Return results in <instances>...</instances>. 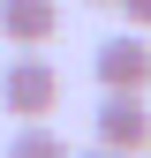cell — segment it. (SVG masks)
<instances>
[{"label":"cell","instance_id":"6da1fadb","mask_svg":"<svg viewBox=\"0 0 151 158\" xmlns=\"http://www.w3.org/2000/svg\"><path fill=\"white\" fill-rule=\"evenodd\" d=\"M0 106H8L15 121H45V113H61V68H53L45 53H15V60L0 68Z\"/></svg>","mask_w":151,"mask_h":158},{"label":"cell","instance_id":"7a4b0ae2","mask_svg":"<svg viewBox=\"0 0 151 158\" xmlns=\"http://www.w3.org/2000/svg\"><path fill=\"white\" fill-rule=\"evenodd\" d=\"M98 151H121V158L151 151V106L136 90H106L98 98Z\"/></svg>","mask_w":151,"mask_h":158},{"label":"cell","instance_id":"3957f363","mask_svg":"<svg viewBox=\"0 0 151 158\" xmlns=\"http://www.w3.org/2000/svg\"><path fill=\"white\" fill-rule=\"evenodd\" d=\"M91 68H98V83L106 90H151V38L144 30H121V38H106L98 53H91Z\"/></svg>","mask_w":151,"mask_h":158},{"label":"cell","instance_id":"277c9868","mask_svg":"<svg viewBox=\"0 0 151 158\" xmlns=\"http://www.w3.org/2000/svg\"><path fill=\"white\" fill-rule=\"evenodd\" d=\"M0 38L15 53H45L61 38V0H0Z\"/></svg>","mask_w":151,"mask_h":158},{"label":"cell","instance_id":"5b68a950","mask_svg":"<svg viewBox=\"0 0 151 158\" xmlns=\"http://www.w3.org/2000/svg\"><path fill=\"white\" fill-rule=\"evenodd\" d=\"M8 158H76V151H68V135H53L45 121H23L8 135Z\"/></svg>","mask_w":151,"mask_h":158},{"label":"cell","instance_id":"8992f818","mask_svg":"<svg viewBox=\"0 0 151 158\" xmlns=\"http://www.w3.org/2000/svg\"><path fill=\"white\" fill-rule=\"evenodd\" d=\"M113 8L128 15V30H151V0H113Z\"/></svg>","mask_w":151,"mask_h":158},{"label":"cell","instance_id":"52a82bcc","mask_svg":"<svg viewBox=\"0 0 151 158\" xmlns=\"http://www.w3.org/2000/svg\"><path fill=\"white\" fill-rule=\"evenodd\" d=\"M76 158H121V151H98V143H91V151H76Z\"/></svg>","mask_w":151,"mask_h":158},{"label":"cell","instance_id":"ba28073f","mask_svg":"<svg viewBox=\"0 0 151 158\" xmlns=\"http://www.w3.org/2000/svg\"><path fill=\"white\" fill-rule=\"evenodd\" d=\"M91 8H113V0H91Z\"/></svg>","mask_w":151,"mask_h":158}]
</instances>
